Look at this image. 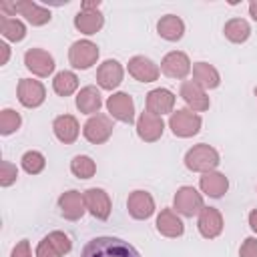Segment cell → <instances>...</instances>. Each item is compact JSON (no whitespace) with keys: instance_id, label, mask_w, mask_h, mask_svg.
I'll return each instance as SVG.
<instances>
[{"instance_id":"32","label":"cell","mask_w":257,"mask_h":257,"mask_svg":"<svg viewBox=\"0 0 257 257\" xmlns=\"http://www.w3.org/2000/svg\"><path fill=\"white\" fill-rule=\"evenodd\" d=\"M22 169L28 173V175H38V173H42L44 171V167H46V159H44V155L42 153H38V151H26L24 155H22Z\"/></svg>"},{"instance_id":"17","label":"cell","mask_w":257,"mask_h":257,"mask_svg":"<svg viewBox=\"0 0 257 257\" xmlns=\"http://www.w3.org/2000/svg\"><path fill=\"white\" fill-rule=\"evenodd\" d=\"M181 98L187 102V106H189L191 110H197V112L207 110L209 104H211V100H209L205 88L199 86L195 80H185V82L181 84Z\"/></svg>"},{"instance_id":"34","label":"cell","mask_w":257,"mask_h":257,"mask_svg":"<svg viewBox=\"0 0 257 257\" xmlns=\"http://www.w3.org/2000/svg\"><path fill=\"white\" fill-rule=\"evenodd\" d=\"M16 179H18V169H16V165H12L10 161H2V163H0V185H2V187H10Z\"/></svg>"},{"instance_id":"4","label":"cell","mask_w":257,"mask_h":257,"mask_svg":"<svg viewBox=\"0 0 257 257\" xmlns=\"http://www.w3.org/2000/svg\"><path fill=\"white\" fill-rule=\"evenodd\" d=\"M112 128H114V126H112L110 116H106V114H92V116L84 122L82 135H84V139H86L88 143H92V145H102V143H106V141L110 139Z\"/></svg>"},{"instance_id":"13","label":"cell","mask_w":257,"mask_h":257,"mask_svg":"<svg viewBox=\"0 0 257 257\" xmlns=\"http://www.w3.org/2000/svg\"><path fill=\"white\" fill-rule=\"evenodd\" d=\"M197 227L205 239H215L223 231V215L215 207H203L197 219Z\"/></svg>"},{"instance_id":"28","label":"cell","mask_w":257,"mask_h":257,"mask_svg":"<svg viewBox=\"0 0 257 257\" xmlns=\"http://www.w3.org/2000/svg\"><path fill=\"white\" fill-rule=\"evenodd\" d=\"M223 32H225V38L227 40H231L235 44H241V42H245L251 36V26L243 18H231L229 22H225Z\"/></svg>"},{"instance_id":"12","label":"cell","mask_w":257,"mask_h":257,"mask_svg":"<svg viewBox=\"0 0 257 257\" xmlns=\"http://www.w3.org/2000/svg\"><path fill=\"white\" fill-rule=\"evenodd\" d=\"M163 131H165V122L161 116L145 110L141 112L139 120H137V135L145 141V143H155L163 137Z\"/></svg>"},{"instance_id":"35","label":"cell","mask_w":257,"mask_h":257,"mask_svg":"<svg viewBox=\"0 0 257 257\" xmlns=\"http://www.w3.org/2000/svg\"><path fill=\"white\" fill-rule=\"evenodd\" d=\"M36 257H62V255H60V251L54 247V243H52L48 237H44V239L38 243V247H36Z\"/></svg>"},{"instance_id":"14","label":"cell","mask_w":257,"mask_h":257,"mask_svg":"<svg viewBox=\"0 0 257 257\" xmlns=\"http://www.w3.org/2000/svg\"><path fill=\"white\" fill-rule=\"evenodd\" d=\"M161 70L169 78H185L191 72V60L185 52L173 50V52L165 54V58L161 60Z\"/></svg>"},{"instance_id":"41","label":"cell","mask_w":257,"mask_h":257,"mask_svg":"<svg viewBox=\"0 0 257 257\" xmlns=\"http://www.w3.org/2000/svg\"><path fill=\"white\" fill-rule=\"evenodd\" d=\"M249 14H251V18L257 22V0H251V2H249Z\"/></svg>"},{"instance_id":"19","label":"cell","mask_w":257,"mask_h":257,"mask_svg":"<svg viewBox=\"0 0 257 257\" xmlns=\"http://www.w3.org/2000/svg\"><path fill=\"white\" fill-rule=\"evenodd\" d=\"M173 108H175V94L169 88H153L147 94V110L149 112L163 116L167 112L173 114Z\"/></svg>"},{"instance_id":"18","label":"cell","mask_w":257,"mask_h":257,"mask_svg":"<svg viewBox=\"0 0 257 257\" xmlns=\"http://www.w3.org/2000/svg\"><path fill=\"white\" fill-rule=\"evenodd\" d=\"M128 74L139 82H155L161 74L159 66L147 56H133L128 60Z\"/></svg>"},{"instance_id":"25","label":"cell","mask_w":257,"mask_h":257,"mask_svg":"<svg viewBox=\"0 0 257 257\" xmlns=\"http://www.w3.org/2000/svg\"><path fill=\"white\" fill-rule=\"evenodd\" d=\"M104 24V16L100 10H80L74 16V26L82 32V34H96Z\"/></svg>"},{"instance_id":"22","label":"cell","mask_w":257,"mask_h":257,"mask_svg":"<svg viewBox=\"0 0 257 257\" xmlns=\"http://www.w3.org/2000/svg\"><path fill=\"white\" fill-rule=\"evenodd\" d=\"M199 187L205 195L213 197V199H219L227 193L229 189V181L223 173H217V171H209V173H203L201 181H199Z\"/></svg>"},{"instance_id":"16","label":"cell","mask_w":257,"mask_h":257,"mask_svg":"<svg viewBox=\"0 0 257 257\" xmlns=\"http://www.w3.org/2000/svg\"><path fill=\"white\" fill-rule=\"evenodd\" d=\"M126 209L133 219L143 221L155 213V201H153L151 193H147V191H133L126 199Z\"/></svg>"},{"instance_id":"36","label":"cell","mask_w":257,"mask_h":257,"mask_svg":"<svg viewBox=\"0 0 257 257\" xmlns=\"http://www.w3.org/2000/svg\"><path fill=\"white\" fill-rule=\"evenodd\" d=\"M241 257H257V239L255 237H247L239 249Z\"/></svg>"},{"instance_id":"21","label":"cell","mask_w":257,"mask_h":257,"mask_svg":"<svg viewBox=\"0 0 257 257\" xmlns=\"http://www.w3.org/2000/svg\"><path fill=\"white\" fill-rule=\"evenodd\" d=\"M14 8H16V14L24 16L32 26H42V24L50 22V10L42 8L40 4H36L32 0H18V2H14Z\"/></svg>"},{"instance_id":"6","label":"cell","mask_w":257,"mask_h":257,"mask_svg":"<svg viewBox=\"0 0 257 257\" xmlns=\"http://www.w3.org/2000/svg\"><path fill=\"white\" fill-rule=\"evenodd\" d=\"M98 58V46L90 40H76L72 42L70 50H68V60L74 68L86 70L90 68Z\"/></svg>"},{"instance_id":"37","label":"cell","mask_w":257,"mask_h":257,"mask_svg":"<svg viewBox=\"0 0 257 257\" xmlns=\"http://www.w3.org/2000/svg\"><path fill=\"white\" fill-rule=\"evenodd\" d=\"M10 257H32L28 239H22V241H18V243L14 245V249H12V255H10Z\"/></svg>"},{"instance_id":"3","label":"cell","mask_w":257,"mask_h":257,"mask_svg":"<svg viewBox=\"0 0 257 257\" xmlns=\"http://www.w3.org/2000/svg\"><path fill=\"white\" fill-rule=\"evenodd\" d=\"M201 116L189 108H179L171 114L169 118V126L173 131L175 137H181V139H189V137H195L199 131H201Z\"/></svg>"},{"instance_id":"2","label":"cell","mask_w":257,"mask_h":257,"mask_svg":"<svg viewBox=\"0 0 257 257\" xmlns=\"http://www.w3.org/2000/svg\"><path fill=\"white\" fill-rule=\"evenodd\" d=\"M221 163L219 159V153L217 149H213L211 145H195L193 149L187 151L185 155V167L189 171H195V173H209V171H215L217 165Z\"/></svg>"},{"instance_id":"20","label":"cell","mask_w":257,"mask_h":257,"mask_svg":"<svg viewBox=\"0 0 257 257\" xmlns=\"http://www.w3.org/2000/svg\"><path fill=\"white\" fill-rule=\"evenodd\" d=\"M52 131L56 135V139L64 145H72L76 139H78V133H80V126H78V120L72 116V114H60L54 118L52 122Z\"/></svg>"},{"instance_id":"29","label":"cell","mask_w":257,"mask_h":257,"mask_svg":"<svg viewBox=\"0 0 257 257\" xmlns=\"http://www.w3.org/2000/svg\"><path fill=\"white\" fill-rule=\"evenodd\" d=\"M0 32L6 40L10 42H20L26 36V26L24 22H20L18 18H10V16H0Z\"/></svg>"},{"instance_id":"26","label":"cell","mask_w":257,"mask_h":257,"mask_svg":"<svg viewBox=\"0 0 257 257\" xmlns=\"http://www.w3.org/2000/svg\"><path fill=\"white\" fill-rule=\"evenodd\" d=\"M102 106V96L98 92L96 86H84L80 88V92L76 94V108L84 114H92L98 112Z\"/></svg>"},{"instance_id":"30","label":"cell","mask_w":257,"mask_h":257,"mask_svg":"<svg viewBox=\"0 0 257 257\" xmlns=\"http://www.w3.org/2000/svg\"><path fill=\"white\" fill-rule=\"evenodd\" d=\"M52 88L58 96H70L76 88H78V76L70 70H62L54 76L52 80Z\"/></svg>"},{"instance_id":"9","label":"cell","mask_w":257,"mask_h":257,"mask_svg":"<svg viewBox=\"0 0 257 257\" xmlns=\"http://www.w3.org/2000/svg\"><path fill=\"white\" fill-rule=\"evenodd\" d=\"M84 203H86V209L88 213L94 217V219H108L110 215V197L104 189H98V187H92V189H86L84 191Z\"/></svg>"},{"instance_id":"38","label":"cell","mask_w":257,"mask_h":257,"mask_svg":"<svg viewBox=\"0 0 257 257\" xmlns=\"http://www.w3.org/2000/svg\"><path fill=\"white\" fill-rule=\"evenodd\" d=\"M0 52H2V56H0V66H4V64L8 62V58H10V46H8L6 42H0Z\"/></svg>"},{"instance_id":"1","label":"cell","mask_w":257,"mask_h":257,"mask_svg":"<svg viewBox=\"0 0 257 257\" xmlns=\"http://www.w3.org/2000/svg\"><path fill=\"white\" fill-rule=\"evenodd\" d=\"M80 257H141L139 251L118 237H94L84 247Z\"/></svg>"},{"instance_id":"40","label":"cell","mask_w":257,"mask_h":257,"mask_svg":"<svg viewBox=\"0 0 257 257\" xmlns=\"http://www.w3.org/2000/svg\"><path fill=\"white\" fill-rule=\"evenodd\" d=\"M249 227L257 233V209H253V211L249 213Z\"/></svg>"},{"instance_id":"11","label":"cell","mask_w":257,"mask_h":257,"mask_svg":"<svg viewBox=\"0 0 257 257\" xmlns=\"http://www.w3.org/2000/svg\"><path fill=\"white\" fill-rule=\"evenodd\" d=\"M24 64L26 68L36 76H48L54 70V58L42 48H28L24 52Z\"/></svg>"},{"instance_id":"10","label":"cell","mask_w":257,"mask_h":257,"mask_svg":"<svg viewBox=\"0 0 257 257\" xmlns=\"http://www.w3.org/2000/svg\"><path fill=\"white\" fill-rule=\"evenodd\" d=\"M58 209H60V215L68 221H78L84 211H86V203H84V193H78L74 189L66 191L60 195L58 199Z\"/></svg>"},{"instance_id":"42","label":"cell","mask_w":257,"mask_h":257,"mask_svg":"<svg viewBox=\"0 0 257 257\" xmlns=\"http://www.w3.org/2000/svg\"><path fill=\"white\" fill-rule=\"evenodd\" d=\"M255 96H257V86H255Z\"/></svg>"},{"instance_id":"8","label":"cell","mask_w":257,"mask_h":257,"mask_svg":"<svg viewBox=\"0 0 257 257\" xmlns=\"http://www.w3.org/2000/svg\"><path fill=\"white\" fill-rule=\"evenodd\" d=\"M106 108H108L110 116L120 120V122L131 124L135 120V100L126 92H114L112 96H108Z\"/></svg>"},{"instance_id":"33","label":"cell","mask_w":257,"mask_h":257,"mask_svg":"<svg viewBox=\"0 0 257 257\" xmlns=\"http://www.w3.org/2000/svg\"><path fill=\"white\" fill-rule=\"evenodd\" d=\"M20 122H22V118H20V114H18L16 110L4 108V110L0 112V135L8 137V135L16 133V131L20 128Z\"/></svg>"},{"instance_id":"24","label":"cell","mask_w":257,"mask_h":257,"mask_svg":"<svg viewBox=\"0 0 257 257\" xmlns=\"http://www.w3.org/2000/svg\"><path fill=\"white\" fill-rule=\"evenodd\" d=\"M157 32L161 38H165L169 42H177L185 34V22L175 14H167L157 22Z\"/></svg>"},{"instance_id":"39","label":"cell","mask_w":257,"mask_h":257,"mask_svg":"<svg viewBox=\"0 0 257 257\" xmlns=\"http://www.w3.org/2000/svg\"><path fill=\"white\" fill-rule=\"evenodd\" d=\"M100 6V0H86L80 4V10H98Z\"/></svg>"},{"instance_id":"15","label":"cell","mask_w":257,"mask_h":257,"mask_svg":"<svg viewBox=\"0 0 257 257\" xmlns=\"http://www.w3.org/2000/svg\"><path fill=\"white\" fill-rule=\"evenodd\" d=\"M122 74H124L122 64L118 60H114V58H108V60H104L98 66V70H96V82H98L100 88L112 90V88H116L122 82Z\"/></svg>"},{"instance_id":"27","label":"cell","mask_w":257,"mask_h":257,"mask_svg":"<svg viewBox=\"0 0 257 257\" xmlns=\"http://www.w3.org/2000/svg\"><path fill=\"white\" fill-rule=\"evenodd\" d=\"M193 78L205 90L207 88H217L219 82H221V76H219L217 68L213 64H209V62H195L193 64Z\"/></svg>"},{"instance_id":"23","label":"cell","mask_w":257,"mask_h":257,"mask_svg":"<svg viewBox=\"0 0 257 257\" xmlns=\"http://www.w3.org/2000/svg\"><path fill=\"white\" fill-rule=\"evenodd\" d=\"M157 231L165 237H181L185 233V225L173 209H163L157 217Z\"/></svg>"},{"instance_id":"31","label":"cell","mask_w":257,"mask_h":257,"mask_svg":"<svg viewBox=\"0 0 257 257\" xmlns=\"http://www.w3.org/2000/svg\"><path fill=\"white\" fill-rule=\"evenodd\" d=\"M70 171L74 177L78 179H90L94 173H96V165L90 157L86 155H76L72 161H70Z\"/></svg>"},{"instance_id":"5","label":"cell","mask_w":257,"mask_h":257,"mask_svg":"<svg viewBox=\"0 0 257 257\" xmlns=\"http://www.w3.org/2000/svg\"><path fill=\"white\" fill-rule=\"evenodd\" d=\"M173 205L177 209V213H181L183 217H195L203 211V197L195 187H181L173 199Z\"/></svg>"},{"instance_id":"7","label":"cell","mask_w":257,"mask_h":257,"mask_svg":"<svg viewBox=\"0 0 257 257\" xmlns=\"http://www.w3.org/2000/svg\"><path fill=\"white\" fill-rule=\"evenodd\" d=\"M46 98V88L42 82L32 80V78H20L18 82V100L26 108H36L44 102Z\"/></svg>"}]
</instances>
